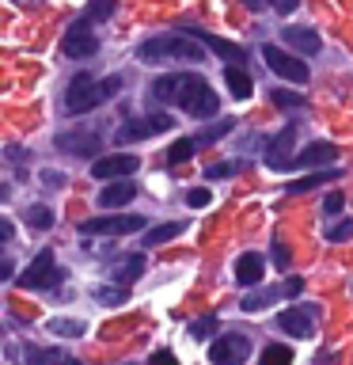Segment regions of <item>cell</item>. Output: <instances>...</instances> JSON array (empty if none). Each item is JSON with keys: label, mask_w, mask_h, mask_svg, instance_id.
I'll return each mask as SVG.
<instances>
[{"label": "cell", "mask_w": 353, "mask_h": 365, "mask_svg": "<svg viewBox=\"0 0 353 365\" xmlns=\"http://www.w3.org/2000/svg\"><path fill=\"white\" fill-rule=\"evenodd\" d=\"M137 61L144 65H159V61H205V50L186 34H159V38L141 42Z\"/></svg>", "instance_id": "6da1fadb"}, {"label": "cell", "mask_w": 353, "mask_h": 365, "mask_svg": "<svg viewBox=\"0 0 353 365\" xmlns=\"http://www.w3.org/2000/svg\"><path fill=\"white\" fill-rule=\"evenodd\" d=\"M205 76H198V73H167V76H156L152 80V99H159V103H186L190 96H194V88L201 84Z\"/></svg>", "instance_id": "7a4b0ae2"}, {"label": "cell", "mask_w": 353, "mask_h": 365, "mask_svg": "<svg viewBox=\"0 0 353 365\" xmlns=\"http://www.w3.org/2000/svg\"><path fill=\"white\" fill-rule=\"evenodd\" d=\"M99 103H102L99 80L91 76V73L73 76V84H68V91H65V110H68V114H88V110H95Z\"/></svg>", "instance_id": "3957f363"}, {"label": "cell", "mask_w": 353, "mask_h": 365, "mask_svg": "<svg viewBox=\"0 0 353 365\" xmlns=\"http://www.w3.org/2000/svg\"><path fill=\"white\" fill-rule=\"evenodd\" d=\"M148 221L141 213H118V217H91L80 225L84 236H125V232H141Z\"/></svg>", "instance_id": "277c9868"}, {"label": "cell", "mask_w": 353, "mask_h": 365, "mask_svg": "<svg viewBox=\"0 0 353 365\" xmlns=\"http://www.w3.org/2000/svg\"><path fill=\"white\" fill-rule=\"evenodd\" d=\"M262 61L270 65V73H278V76H285V80H293V84H307V65L300 61L296 53H289V50H281V46H262Z\"/></svg>", "instance_id": "5b68a950"}, {"label": "cell", "mask_w": 353, "mask_h": 365, "mask_svg": "<svg viewBox=\"0 0 353 365\" xmlns=\"http://www.w3.org/2000/svg\"><path fill=\"white\" fill-rule=\"evenodd\" d=\"M247 354H251V339L243 335V331H228V335L213 339L209 361H213V365H243Z\"/></svg>", "instance_id": "8992f818"}, {"label": "cell", "mask_w": 353, "mask_h": 365, "mask_svg": "<svg viewBox=\"0 0 353 365\" xmlns=\"http://www.w3.org/2000/svg\"><path fill=\"white\" fill-rule=\"evenodd\" d=\"M137 168H141V160L133 153H110V156L91 160V175L102 179V182H122L125 175H133Z\"/></svg>", "instance_id": "52a82bcc"}, {"label": "cell", "mask_w": 353, "mask_h": 365, "mask_svg": "<svg viewBox=\"0 0 353 365\" xmlns=\"http://www.w3.org/2000/svg\"><path fill=\"white\" fill-rule=\"evenodd\" d=\"M175 118L171 114H148V118H137V122H125L118 133H114V141L118 145H130V141H144V137H156V133H167Z\"/></svg>", "instance_id": "ba28073f"}, {"label": "cell", "mask_w": 353, "mask_h": 365, "mask_svg": "<svg viewBox=\"0 0 353 365\" xmlns=\"http://www.w3.org/2000/svg\"><path fill=\"white\" fill-rule=\"evenodd\" d=\"M57 282H61V270L53 267V251H42V255L19 274V285H23V289H53Z\"/></svg>", "instance_id": "9c48e42d"}, {"label": "cell", "mask_w": 353, "mask_h": 365, "mask_svg": "<svg viewBox=\"0 0 353 365\" xmlns=\"http://www.w3.org/2000/svg\"><path fill=\"white\" fill-rule=\"evenodd\" d=\"M53 145L61 148V153H68V156H84V160H91V156L99 160V153H102V137H99V133H91V130L57 133V137H53Z\"/></svg>", "instance_id": "30bf717a"}, {"label": "cell", "mask_w": 353, "mask_h": 365, "mask_svg": "<svg viewBox=\"0 0 353 365\" xmlns=\"http://www.w3.org/2000/svg\"><path fill=\"white\" fill-rule=\"evenodd\" d=\"M61 50L73 57V61L99 53V38H95V31L88 27V19H80V23H73V27H68V34L61 38Z\"/></svg>", "instance_id": "8fae6325"}, {"label": "cell", "mask_w": 353, "mask_h": 365, "mask_svg": "<svg viewBox=\"0 0 353 365\" xmlns=\"http://www.w3.org/2000/svg\"><path fill=\"white\" fill-rule=\"evenodd\" d=\"M334 160H338V148L330 145V141H312L304 153H296V156L289 160V171H293V168H300V171H304V168H319V171H323V168L334 164Z\"/></svg>", "instance_id": "7c38bea8"}, {"label": "cell", "mask_w": 353, "mask_h": 365, "mask_svg": "<svg viewBox=\"0 0 353 365\" xmlns=\"http://www.w3.org/2000/svg\"><path fill=\"white\" fill-rule=\"evenodd\" d=\"M293 141H296V122H289L278 137H270V145H266V168H273V171H289Z\"/></svg>", "instance_id": "4fadbf2b"}, {"label": "cell", "mask_w": 353, "mask_h": 365, "mask_svg": "<svg viewBox=\"0 0 353 365\" xmlns=\"http://www.w3.org/2000/svg\"><path fill=\"white\" fill-rule=\"evenodd\" d=\"M186 38L201 42V46H209L213 53H221L224 61H232L236 68H243V61H247V50H243V46H236V42H224V38H216V34H209V31H186Z\"/></svg>", "instance_id": "5bb4252c"}, {"label": "cell", "mask_w": 353, "mask_h": 365, "mask_svg": "<svg viewBox=\"0 0 353 365\" xmlns=\"http://www.w3.org/2000/svg\"><path fill=\"white\" fill-rule=\"evenodd\" d=\"M182 110L194 114V118H213V114L221 110V99H216V91L209 88V80H201V84L194 88V96L182 103Z\"/></svg>", "instance_id": "9a60e30c"}, {"label": "cell", "mask_w": 353, "mask_h": 365, "mask_svg": "<svg viewBox=\"0 0 353 365\" xmlns=\"http://www.w3.org/2000/svg\"><path fill=\"white\" fill-rule=\"evenodd\" d=\"M281 38H285V46H289V50H296L300 57H315L319 50H323V38H319L312 27H285Z\"/></svg>", "instance_id": "2e32d148"}, {"label": "cell", "mask_w": 353, "mask_h": 365, "mask_svg": "<svg viewBox=\"0 0 353 365\" xmlns=\"http://www.w3.org/2000/svg\"><path fill=\"white\" fill-rule=\"evenodd\" d=\"M278 327L285 331V335H293V339H312L315 335L307 308H285V312L278 316Z\"/></svg>", "instance_id": "e0dca14e"}, {"label": "cell", "mask_w": 353, "mask_h": 365, "mask_svg": "<svg viewBox=\"0 0 353 365\" xmlns=\"http://www.w3.org/2000/svg\"><path fill=\"white\" fill-rule=\"evenodd\" d=\"M262 274H266V259L258 255V251H243V255L236 259V282L239 285H258L262 282Z\"/></svg>", "instance_id": "ac0fdd59"}, {"label": "cell", "mask_w": 353, "mask_h": 365, "mask_svg": "<svg viewBox=\"0 0 353 365\" xmlns=\"http://www.w3.org/2000/svg\"><path fill=\"white\" fill-rule=\"evenodd\" d=\"M133 194H137V187L133 182H107V187L99 190V205L102 210H118V205H125V202H133Z\"/></svg>", "instance_id": "d6986e66"}, {"label": "cell", "mask_w": 353, "mask_h": 365, "mask_svg": "<svg viewBox=\"0 0 353 365\" xmlns=\"http://www.w3.org/2000/svg\"><path fill=\"white\" fill-rule=\"evenodd\" d=\"M141 274H144V255H125V259H118V267H114V282H118V289H130Z\"/></svg>", "instance_id": "ffe728a7"}, {"label": "cell", "mask_w": 353, "mask_h": 365, "mask_svg": "<svg viewBox=\"0 0 353 365\" xmlns=\"http://www.w3.org/2000/svg\"><path fill=\"white\" fill-rule=\"evenodd\" d=\"M224 84H228V91H232L236 99H247L251 91H255V80H251V73H247V68H236V65L224 68Z\"/></svg>", "instance_id": "44dd1931"}, {"label": "cell", "mask_w": 353, "mask_h": 365, "mask_svg": "<svg viewBox=\"0 0 353 365\" xmlns=\"http://www.w3.org/2000/svg\"><path fill=\"white\" fill-rule=\"evenodd\" d=\"M338 175H342L338 168H323V171H312V175H304V179L289 182V187H285V190H289V194H307V190H315L319 182H334Z\"/></svg>", "instance_id": "7402d4cb"}, {"label": "cell", "mask_w": 353, "mask_h": 365, "mask_svg": "<svg viewBox=\"0 0 353 365\" xmlns=\"http://www.w3.org/2000/svg\"><path fill=\"white\" fill-rule=\"evenodd\" d=\"M182 228H186V221H167V225H156V228H148L141 244L144 247H159V244H167V240H175Z\"/></svg>", "instance_id": "603a6c76"}, {"label": "cell", "mask_w": 353, "mask_h": 365, "mask_svg": "<svg viewBox=\"0 0 353 365\" xmlns=\"http://www.w3.org/2000/svg\"><path fill=\"white\" fill-rule=\"evenodd\" d=\"M270 103H273V107H281V110H307V99L300 96V91H285V88H273Z\"/></svg>", "instance_id": "cb8c5ba5"}, {"label": "cell", "mask_w": 353, "mask_h": 365, "mask_svg": "<svg viewBox=\"0 0 353 365\" xmlns=\"http://www.w3.org/2000/svg\"><path fill=\"white\" fill-rule=\"evenodd\" d=\"M281 297V289H258V293H247L243 301H239V308L243 312H258V308H266L270 301H278Z\"/></svg>", "instance_id": "d4e9b609"}, {"label": "cell", "mask_w": 353, "mask_h": 365, "mask_svg": "<svg viewBox=\"0 0 353 365\" xmlns=\"http://www.w3.org/2000/svg\"><path fill=\"white\" fill-rule=\"evenodd\" d=\"M262 365H293V350L285 346V342H270V346L262 350Z\"/></svg>", "instance_id": "484cf974"}, {"label": "cell", "mask_w": 353, "mask_h": 365, "mask_svg": "<svg viewBox=\"0 0 353 365\" xmlns=\"http://www.w3.org/2000/svg\"><path fill=\"white\" fill-rule=\"evenodd\" d=\"M194 148H198V145H194V137H179V141L167 148V164H186V160L194 156Z\"/></svg>", "instance_id": "4316f807"}, {"label": "cell", "mask_w": 353, "mask_h": 365, "mask_svg": "<svg viewBox=\"0 0 353 365\" xmlns=\"http://www.w3.org/2000/svg\"><path fill=\"white\" fill-rule=\"evenodd\" d=\"M346 240H353V217H338L327 228V244H346Z\"/></svg>", "instance_id": "83f0119b"}, {"label": "cell", "mask_w": 353, "mask_h": 365, "mask_svg": "<svg viewBox=\"0 0 353 365\" xmlns=\"http://www.w3.org/2000/svg\"><path fill=\"white\" fill-rule=\"evenodd\" d=\"M27 225L31 228H53V210L50 205H38V202L27 205Z\"/></svg>", "instance_id": "f1b7e54d"}, {"label": "cell", "mask_w": 353, "mask_h": 365, "mask_svg": "<svg viewBox=\"0 0 353 365\" xmlns=\"http://www.w3.org/2000/svg\"><path fill=\"white\" fill-rule=\"evenodd\" d=\"M50 331L53 335H84V324H80V319H50Z\"/></svg>", "instance_id": "f546056e"}, {"label": "cell", "mask_w": 353, "mask_h": 365, "mask_svg": "<svg viewBox=\"0 0 353 365\" xmlns=\"http://www.w3.org/2000/svg\"><path fill=\"white\" fill-rule=\"evenodd\" d=\"M213 331H216V319L213 316H201V319H194V324H190V335L194 339H209Z\"/></svg>", "instance_id": "4dcf8cb0"}, {"label": "cell", "mask_w": 353, "mask_h": 365, "mask_svg": "<svg viewBox=\"0 0 353 365\" xmlns=\"http://www.w3.org/2000/svg\"><path fill=\"white\" fill-rule=\"evenodd\" d=\"M95 297H99L102 304H122L125 301V289H118V285H99Z\"/></svg>", "instance_id": "1f68e13d"}, {"label": "cell", "mask_w": 353, "mask_h": 365, "mask_svg": "<svg viewBox=\"0 0 353 365\" xmlns=\"http://www.w3.org/2000/svg\"><path fill=\"white\" fill-rule=\"evenodd\" d=\"M342 205H346V194H342V190L327 194V202H323V213H327V221H330V217H342Z\"/></svg>", "instance_id": "d6a6232c"}, {"label": "cell", "mask_w": 353, "mask_h": 365, "mask_svg": "<svg viewBox=\"0 0 353 365\" xmlns=\"http://www.w3.org/2000/svg\"><path fill=\"white\" fill-rule=\"evenodd\" d=\"M213 202V194L205 190V187H194V190H186V205L190 210H201V205H209Z\"/></svg>", "instance_id": "836d02e7"}, {"label": "cell", "mask_w": 353, "mask_h": 365, "mask_svg": "<svg viewBox=\"0 0 353 365\" xmlns=\"http://www.w3.org/2000/svg\"><path fill=\"white\" fill-rule=\"evenodd\" d=\"M232 125H236L232 118H224V122H216V125H213V130H205V133L198 137V141H216V137H224V133H232ZM198 141H194V145H198Z\"/></svg>", "instance_id": "e575fe53"}, {"label": "cell", "mask_w": 353, "mask_h": 365, "mask_svg": "<svg viewBox=\"0 0 353 365\" xmlns=\"http://www.w3.org/2000/svg\"><path fill=\"white\" fill-rule=\"evenodd\" d=\"M273 262H278V270H289V247H285L281 236L273 240Z\"/></svg>", "instance_id": "d590c367"}, {"label": "cell", "mask_w": 353, "mask_h": 365, "mask_svg": "<svg viewBox=\"0 0 353 365\" xmlns=\"http://www.w3.org/2000/svg\"><path fill=\"white\" fill-rule=\"evenodd\" d=\"M232 171H236V164H213L205 175H209V179H224V175H232Z\"/></svg>", "instance_id": "8d00e7d4"}, {"label": "cell", "mask_w": 353, "mask_h": 365, "mask_svg": "<svg viewBox=\"0 0 353 365\" xmlns=\"http://www.w3.org/2000/svg\"><path fill=\"white\" fill-rule=\"evenodd\" d=\"M110 11H114V4H91L88 8V19H107Z\"/></svg>", "instance_id": "74e56055"}, {"label": "cell", "mask_w": 353, "mask_h": 365, "mask_svg": "<svg viewBox=\"0 0 353 365\" xmlns=\"http://www.w3.org/2000/svg\"><path fill=\"white\" fill-rule=\"evenodd\" d=\"M300 289H304V282H300V278H289V282L281 285V293H285V297H296Z\"/></svg>", "instance_id": "f35d334b"}, {"label": "cell", "mask_w": 353, "mask_h": 365, "mask_svg": "<svg viewBox=\"0 0 353 365\" xmlns=\"http://www.w3.org/2000/svg\"><path fill=\"white\" fill-rule=\"evenodd\" d=\"M8 240H11V221L0 217V244H8Z\"/></svg>", "instance_id": "ab89813d"}, {"label": "cell", "mask_w": 353, "mask_h": 365, "mask_svg": "<svg viewBox=\"0 0 353 365\" xmlns=\"http://www.w3.org/2000/svg\"><path fill=\"white\" fill-rule=\"evenodd\" d=\"M281 11V16H289V11H296V0H278V4H273Z\"/></svg>", "instance_id": "60d3db41"}, {"label": "cell", "mask_w": 353, "mask_h": 365, "mask_svg": "<svg viewBox=\"0 0 353 365\" xmlns=\"http://www.w3.org/2000/svg\"><path fill=\"white\" fill-rule=\"evenodd\" d=\"M11 274H16V270H11V262H8V259H0V282H8Z\"/></svg>", "instance_id": "b9f144b4"}, {"label": "cell", "mask_w": 353, "mask_h": 365, "mask_svg": "<svg viewBox=\"0 0 353 365\" xmlns=\"http://www.w3.org/2000/svg\"><path fill=\"white\" fill-rule=\"evenodd\" d=\"M152 361H156V365H175V358H171V354H167V350H159V354H156V358H152Z\"/></svg>", "instance_id": "7bdbcfd3"}, {"label": "cell", "mask_w": 353, "mask_h": 365, "mask_svg": "<svg viewBox=\"0 0 353 365\" xmlns=\"http://www.w3.org/2000/svg\"><path fill=\"white\" fill-rule=\"evenodd\" d=\"M46 179H50V187H65V175H57V171H46Z\"/></svg>", "instance_id": "ee69618b"}, {"label": "cell", "mask_w": 353, "mask_h": 365, "mask_svg": "<svg viewBox=\"0 0 353 365\" xmlns=\"http://www.w3.org/2000/svg\"><path fill=\"white\" fill-rule=\"evenodd\" d=\"M65 365H84V361H76V358H65Z\"/></svg>", "instance_id": "f6af8a7d"}, {"label": "cell", "mask_w": 353, "mask_h": 365, "mask_svg": "<svg viewBox=\"0 0 353 365\" xmlns=\"http://www.w3.org/2000/svg\"><path fill=\"white\" fill-rule=\"evenodd\" d=\"M349 293H353V285H349Z\"/></svg>", "instance_id": "bcb514c9"}, {"label": "cell", "mask_w": 353, "mask_h": 365, "mask_svg": "<svg viewBox=\"0 0 353 365\" xmlns=\"http://www.w3.org/2000/svg\"><path fill=\"white\" fill-rule=\"evenodd\" d=\"M130 365H133V361H130Z\"/></svg>", "instance_id": "7dc6e473"}]
</instances>
